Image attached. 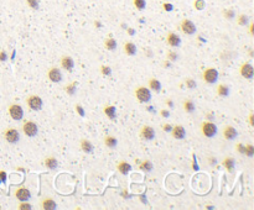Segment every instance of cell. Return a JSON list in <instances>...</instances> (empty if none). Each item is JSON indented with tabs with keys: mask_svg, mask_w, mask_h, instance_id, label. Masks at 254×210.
I'll use <instances>...</instances> for the list:
<instances>
[{
	"mask_svg": "<svg viewBox=\"0 0 254 210\" xmlns=\"http://www.w3.org/2000/svg\"><path fill=\"white\" fill-rule=\"evenodd\" d=\"M202 79L207 84H215L218 79V71L216 68H212V67L206 68L202 73Z\"/></svg>",
	"mask_w": 254,
	"mask_h": 210,
	"instance_id": "obj_1",
	"label": "cell"
},
{
	"mask_svg": "<svg viewBox=\"0 0 254 210\" xmlns=\"http://www.w3.org/2000/svg\"><path fill=\"white\" fill-rule=\"evenodd\" d=\"M201 133L205 137L211 138L217 133V126L212 121H203L201 124Z\"/></svg>",
	"mask_w": 254,
	"mask_h": 210,
	"instance_id": "obj_2",
	"label": "cell"
},
{
	"mask_svg": "<svg viewBox=\"0 0 254 210\" xmlns=\"http://www.w3.org/2000/svg\"><path fill=\"white\" fill-rule=\"evenodd\" d=\"M135 97L136 99L140 102V103H147L150 102L151 99V93H150V89L146 88V87H138L135 89Z\"/></svg>",
	"mask_w": 254,
	"mask_h": 210,
	"instance_id": "obj_3",
	"label": "cell"
},
{
	"mask_svg": "<svg viewBox=\"0 0 254 210\" xmlns=\"http://www.w3.org/2000/svg\"><path fill=\"white\" fill-rule=\"evenodd\" d=\"M22 131H24V133H25L26 136H29V137H34V136L37 135V132H39V127H37L36 122L27 120V121H24V124H22Z\"/></svg>",
	"mask_w": 254,
	"mask_h": 210,
	"instance_id": "obj_4",
	"label": "cell"
},
{
	"mask_svg": "<svg viewBox=\"0 0 254 210\" xmlns=\"http://www.w3.org/2000/svg\"><path fill=\"white\" fill-rule=\"evenodd\" d=\"M180 30L185 33V35H193L196 32V26L195 24L188 20V19H182L180 22Z\"/></svg>",
	"mask_w": 254,
	"mask_h": 210,
	"instance_id": "obj_5",
	"label": "cell"
},
{
	"mask_svg": "<svg viewBox=\"0 0 254 210\" xmlns=\"http://www.w3.org/2000/svg\"><path fill=\"white\" fill-rule=\"evenodd\" d=\"M139 136L144 141H151L155 137V130L149 125H144L139 131Z\"/></svg>",
	"mask_w": 254,
	"mask_h": 210,
	"instance_id": "obj_6",
	"label": "cell"
},
{
	"mask_svg": "<svg viewBox=\"0 0 254 210\" xmlns=\"http://www.w3.org/2000/svg\"><path fill=\"white\" fill-rule=\"evenodd\" d=\"M9 115L11 116L12 120H16V121L21 120L22 116H24V110H22L21 105L10 104V106H9Z\"/></svg>",
	"mask_w": 254,
	"mask_h": 210,
	"instance_id": "obj_7",
	"label": "cell"
},
{
	"mask_svg": "<svg viewBox=\"0 0 254 210\" xmlns=\"http://www.w3.org/2000/svg\"><path fill=\"white\" fill-rule=\"evenodd\" d=\"M4 138L9 143H16L20 140V132H19V130H16L14 127H10L4 132Z\"/></svg>",
	"mask_w": 254,
	"mask_h": 210,
	"instance_id": "obj_8",
	"label": "cell"
},
{
	"mask_svg": "<svg viewBox=\"0 0 254 210\" xmlns=\"http://www.w3.org/2000/svg\"><path fill=\"white\" fill-rule=\"evenodd\" d=\"M26 104L31 110L39 111V110L42 109V99L39 95H30L27 98V100H26Z\"/></svg>",
	"mask_w": 254,
	"mask_h": 210,
	"instance_id": "obj_9",
	"label": "cell"
},
{
	"mask_svg": "<svg viewBox=\"0 0 254 210\" xmlns=\"http://www.w3.org/2000/svg\"><path fill=\"white\" fill-rule=\"evenodd\" d=\"M60 64H61V67H62L65 71L71 72V71L73 69V67H75V61H73V58H72L71 56L65 55V56L61 57V59H60Z\"/></svg>",
	"mask_w": 254,
	"mask_h": 210,
	"instance_id": "obj_10",
	"label": "cell"
},
{
	"mask_svg": "<svg viewBox=\"0 0 254 210\" xmlns=\"http://www.w3.org/2000/svg\"><path fill=\"white\" fill-rule=\"evenodd\" d=\"M239 74L246 79H252L254 74L253 66L251 63H243L239 68Z\"/></svg>",
	"mask_w": 254,
	"mask_h": 210,
	"instance_id": "obj_11",
	"label": "cell"
},
{
	"mask_svg": "<svg viewBox=\"0 0 254 210\" xmlns=\"http://www.w3.org/2000/svg\"><path fill=\"white\" fill-rule=\"evenodd\" d=\"M48 79L52 82V83H60L62 81V73H61V69L57 68V67H52L48 69Z\"/></svg>",
	"mask_w": 254,
	"mask_h": 210,
	"instance_id": "obj_12",
	"label": "cell"
},
{
	"mask_svg": "<svg viewBox=\"0 0 254 210\" xmlns=\"http://www.w3.org/2000/svg\"><path fill=\"white\" fill-rule=\"evenodd\" d=\"M171 135H172V137L175 138V140H182V138H185V136H186V130H185V127L182 126V125H175V126H172V129H171Z\"/></svg>",
	"mask_w": 254,
	"mask_h": 210,
	"instance_id": "obj_13",
	"label": "cell"
},
{
	"mask_svg": "<svg viewBox=\"0 0 254 210\" xmlns=\"http://www.w3.org/2000/svg\"><path fill=\"white\" fill-rule=\"evenodd\" d=\"M222 135H223V138L225 140H227V141H231V140H234L236 137H237V135H238V132H237V130L233 127V126H231V125H227L225 129H223V131H222Z\"/></svg>",
	"mask_w": 254,
	"mask_h": 210,
	"instance_id": "obj_14",
	"label": "cell"
},
{
	"mask_svg": "<svg viewBox=\"0 0 254 210\" xmlns=\"http://www.w3.org/2000/svg\"><path fill=\"white\" fill-rule=\"evenodd\" d=\"M166 42H167V45L171 46V47H179L180 43H181V38H180V36H179L177 33H175V32H169L167 36H166Z\"/></svg>",
	"mask_w": 254,
	"mask_h": 210,
	"instance_id": "obj_15",
	"label": "cell"
},
{
	"mask_svg": "<svg viewBox=\"0 0 254 210\" xmlns=\"http://www.w3.org/2000/svg\"><path fill=\"white\" fill-rule=\"evenodd\" d=\"M15 197H16L20 202H26V200L30 199L31 194H30L29 189H26L25 187H21V188H19V189H16V192H15Z\"/></svg>",
	"mask_w": 254,
	"mask_h": 210,
	"instance_id": "obj_16",
	"label": "cell"
},
{
	"mask_svg": "<svg viewBox=\"0 0 254 210\" xmlns=\"http://www.w3.org/2000/svg\"><path fill=\"white\" fill-rule=\"evenodd\" d=\"M147 85H149V89L152 90V92H155V93H159V92L161 90V83H160V81L156 79V78H154V77L149 78Z\"/></svg>",
	"mask_w": 254,
	"mask_h": 210,
	"instance_id": "obj_17",
	"label": "cell"
},
{
	"mask_svg": "<svg viewBox=\"0 0 254 210\" xmlns=\"http://www.w3.org/2000/svg\"><path fill=\"white\" fill-rule=\"evenodd\" d=\"M79 145H81V148H82V151L83 152H86V153H92L93 152V145H92V142L89 141V140H87V138H82L81 140V142H79Z\"/></svg>",
	"mask_w": 254,
	"mask_h": 210,
	"instance_id": "obj_18",
	"label": "cell"
},
{
	"mask_svg": "<svg viewBox=\"0 0 254 210\" xmlns=\"http://www.w3.org/2000/svg\"><path fill=\"white\" fill-rule=\"evenodd\" d=\"M123 51L127 53L128 56H134V55L136 53V46H135V43H133V42H130V41L124 42V45H123Z\"/></svg>",
	"mask_w": 254,
	"mask_h": 210,
	"instance_id": "obj_19",
	"label": "cell"
},
{
	"mask_svg": "<svg viewBox=\"0 0 254 210\" xmlns=\"http://www.w3.org/2000/svg\"><path fill=\"white\" fill-rule=\"evenodd\" d=\"M41 208L45 210H53L56 209V203L51 198H45L41 200Z\"/></svg>",
	"mask_w": 254,
	"mask_h": 210,
	"instance_id": "obj_20",
	"label": "cell"
},
{
	"mask_svg": "<svg viewBox=\"0 0 254 210\" xmlns=\"http://www.w3.org/2000/svg\"><path fill=\"white\" fill-rule=\"evenodd\" d=\"M222 164H223V167L229 172V173H232L233 171H234V164H236V161L232 158V157H226L225 160H223V162H222Z\"/></svg>",
	"mask_w": 254,
	"mask_h": 210,
	"instance_id": "obj_21",
	"label": "cell"
},
{
	"mask_svg": "<svg viewBox=\"0 0 254 210\" xmlns=\"http://www.w3.org/2000/svg\"><path fill=\"white\" fill-rule=\"evenodd\" d=\"M117 169H118L122 174H128V173L131 171V166H130L128 162H125V161H120V162H118V164H117Z\"/></svg>",
	"mask_w": 254,
	"mask_h": 210,
	"instance_id": "obj_22",
	"label": "cell"
},
{
	"mask_svg": "<svg viewBox=\"0 0 254 210\" xmlns=\"http://www.w3.org/2000/svg\"><path fill=\"white\" fill-rule=\"evenodd\" d=\"M43 163H45V166H46L48 169H56V168L58 167L57 160H56L55 157H52V156H48L47 158H45Z\"/></svg>",
	"mask_w": 254,
	"mask_h": 210,
	"instance_id": "obj_23",
	"label": "cell"
},
{
	"mask_svg": "<svg viewBox=\"0 0 254 210\" xmlns=\"http://www.w3.org/2000/svg\"><path fill=\"white\" fill-rule=\"evenodd\" d=\"M117 143H118V140H117L114 136L107 135V136L104 137V145H106L108 148H114V147L117 146Z\"/></svg>",
	"mask_w": 254,
	"mask_h": 210,
	"instance_id": "obj_24",
	"label": "cell"
},
{
	"mask_svg": "<svg viewBox=\"0 0 254 210\" xmlns=\"http://www.w3.org/2000/svg\"><path fill=\"white\" fill-rule=\"evenodd\" d=\"M103 112L107 115L108 119H111V120H114V119H116V106H113V105H107V106H104Z\"/></svg>",
	"mask_w": 254,
	"mask_h": 210,
	"instance_id": "obj_25",
	"label": "cell"
},
{
	"mask_svg": "<svg viewBox=\"0 0 254 210\" xmlns=\"http://www.w3.org/2000/svg\"><path fill=\"white\" fill-rule=\"evenodd\" d=\"M104 47L106 50L108 51H114L117 48V41L113 38V37H108L106 41H104Z\"/></svg>",
	"mask_w": 254,
	"mask_h": 210,
	"instance_id": "obj_26",
	"label": "cell"
},
{
	"mask_svg": "<svg viewBox=\"0 0 254 210\" xmlns=\"http://www.w3.org/2000/svg\"><path fill=\"white\" fill-rule=\"evenodd\" d=\"M229 94V88L226 85V84H220L217 85V95L225 98V97H228Z\"/></svg>",
	"mask_w": 254,
	"mask_h": 210,
	"instance_id": "obj_27",
	"label": "cell"
},
{
	"mask_svg": "<svg viewBox=\"0 0 254 210\" xmlns=\"http://www.w3.org/2000/svg\"><path fill=\"white\" fill-rule=\"evenodd\" d=\"M182 107H184V110H185L186 112H188V114H191V112L195 111V104H193L190 99H186V100L182 102Z\"/></svg>",
	"mask_w": 254,
	"mask_h": 210,
	"instance_id": "obj_28",
	"label": "cell"
},
{
	"mask_svg": "<svg viewBox=\"0 0 254 210\" xmlns=\"http://www.w3.org/2000/svg\"><path fill=\"white\" fill-rule=\"evenodd\" d=\"M237 24H238L239 26H247V25L249 24V17H248V15H246V14L238 15V16H237Z\"/></svg>",
	"mask_w": 254,
	"mask_h": 210,
	"instance_id": "obj_29",
	"label": "cell"
},
{
	"mask_svg": "<svg viewBox=\"0 0 254 210\" xmlns=\"http://www.w3.org/2000/svg\"><path fill=\"white\" fill-rule=\"evenodd\" d=\"M65 90H66L67 94L73 95V94L76 93V90H77V83H76V82H72V83L67 84V85L65 87Z\"/></svg>",
	"mask_w": 254,
	"mask_h": 210,
	"instance_id": "obj_30",
	"label": "cell"
},
{
	"mask_svg": "<svg viewBox=\"0 0 254 210\" xmlns=\"http://www.w3.org/2000/svg\"><path fill=\"white\" fill-rule=\"evenodd\" d=\"M139 167H140L144 172H150V171L152 169V163H151V161L146 160V161H143V162L139 164Z\"/></svg>",
	"mask_w": 254,
	"mask_h": 210,
	"instance_id": "obj_31",
	"label": "cell"
},
{
	"mask_svg": "<svg viewBox=\"0 0 254 210\" xmlns=\"http://www.w3.org/2000/svg\"><path fill=\"white\" fill-rule=\"evenodd\" d=\"M222 15H223L225 19H227V20H233V19L236 17V12H234V10H232V9H225V10L222 11Z\"/></svg>",
	"mask_w": 254,
	"mask_h": 210,
	"instance_id": "obj_32",
	"label": "cell"
},
{
	"mask_svg": "<svg viewBox=\"0 0 254 210\" xmlns=\"http://www.w3.org/2000/svg\"><path fill=\"white\" fill-rule=\"evenodd\" d=\"M133 4L135 6V9H138L139 11H143L146 7V1L145 0H133Z\"/></svg>",
	"mask_w": 254,
	"mask_h": 210,
	"instance_id": "obj_33",
	"label": "cell"
},
{
	"mask_svg": "<svg viewBox=\"0 0 254 210\" xmlns=\"http://www.w3.org/2000/svg\"><path fill=\"white\" fill-rule=\"evenodd\" d=\"M193 7L196 10H198V11H201V10H203L206 7V1L205 0H195L193 1Z\"/></svg>",
	"mask_w": 254,
	"mask_h": 210,
	"instance_id": "obj_34",
	"label": "cell"
},
{
	"mask_svg": "<svg viewBox=\"0 0 254 210\" xmlns=\"http://www.w3.org/2000/svg\"><path fill=\"white\" fill-rule=\"evenodd\" d=\"M99 71H101V73H102L103 76H111V74H112V69H111V67H108V66H101Z\"/></svg>",
	"mask_w": 254,
	"mask_h": 210,
	"instance_id": "obj_35",
	"label": "cell"
},
{
	"mask_svg": "<svg viewBox=\"0 0 254 210\" xmlns=\"http://www.w3.org/2000/svg\"><path fill=\"white\" fill-rule=\"evenodd\" d=\"M185 83H186V87H187L188 89L196 88V82H195V79H192V78H187V79L185 81Z\"/></svg>",
	"mask_w": 254,
	"mask_h": 210,
	"instance_id": "obj_36",
	"label": "cell"
},
{
	"mask_svg": "<svg viewBox=\"0 0 254 210\" xmlns=\"http://www.w3.org/2000/svg\"><path fill=\"white\" fill-rule=\"evenodd\" d=\"M166 58H167V61H172V62H175V61H177L179 57H177V53H175V52H172V51H169Z\"/></svg>",
	"mask_w": 254,
	"mask_h": 210,
	"instance_id": "obj_37",
	"label": "cell"
},
{
	"mask_svg": "<svg viewBox=\"0 0 254 210\" xmlns=\"http://www.w3.org/2000/svg\"><path fill=\"white\" fill-rule=\"evenodd\" d=\"M26 2L31 9H34V10L39 9V0H26Z\"/></svg>",
	"mask_w": 254,
	"mask_h": 210,
	"instance_id": "obj_38",
	"label": "cell"
},
{
	"mask_svg": "<svg viewBox=\"0 0 254 210\" xmlns=\"http://www.w3.org/2000/svg\"><path fill=\"white\" fill-rule=\"evenodd\" d=\"M246 156H248V157H252L254 155V147L252 146V145H247L246 146V153H244Z\"/></svg>",
	"mask_w": 254,
	"mask_h": 210,
	"instance_id": "obj_39",
	"label": "cell"
},
{
	"mask_svg": "<svg viewBox=\"0 0 254 210\" xmlns=\"http://www.w3.org/2000/svg\"><path fill=\"white\" fill-rule=\"evenodd\" d=\"M236 150H237V152H239L241 155H244V153H246V146H244L243 143H237Z\"/></svg>",
	"mask_w": 254,
	"mask_h": 210,
	"instance_id": "obj_40",
	"label": "cell"
},
{
	"mask_svg": "<svg viewBox=\"0 0 254 210\" xmlns=\"http://www.w3.org/2000/svg\"><path fill=\"white\" fill-rule=\"evenodd\" d=\"M162 9H164L165 11H171V10L174 9V6H172L171 2H166V1H165V2L162 4Z\"/></svg>",
	"mask_w": 254,
	"mask_h": 210,
	"instance_id": "obj_41",
	"label": "cell"
},
{
	"mask_svg": "<svg viewBox=\"0 0 254 210\" xmlns=\"http://www.w3.org/2000/svg\"><path fill=\"white\" fill-rule=\"evenodd\" d=\"M75 109H76V111L79 114V116H84V110H83V107L81 106V104H76L75 105Z\"/></svg>",
	"mask_w": 254,
	"mask_h": 210,
	"instance_id": "obj_42",
	"label": "cell"
},
{
	"mask_svg": "<svg viewBox=\"0 0 254 210\" xmlns=\"http://www.w3.org/2000/svg\"><path fill=\"white\" fill-rule=\"evenodd\" d=\"M161 129H162L164 131L170 132V131H171V129H172V125H170V124H162V125H161Z\"/></svg>",
	"mask_w": 254,
	"mask_h": 210,
	"instance_id": "obj_43",
	"label": "cell"
},
{
	"mask_svg": "<svg viewBox=\"0 0 254 210\" xmlns=\"http://www.w3.org/2000/svg\"><path fill=\"white\" fill-rule=\"evenodd\" d=\"M7 59V56L5 53V51H0V62H5Z\"/></svg>",
	"mask_w": 254,
	"mask_h": 210,
	"instance_id": "obj_44",
	"label": "cell"
},
{
	"mask_svg": "<svg viewBox=\"0 0 254 210\" xmlns=\"http://www.w3.org/2000/svg\"><path fill=\"white\" fill-rule=\"evenodd\" d=\"M160 115H161L162 117H169V116H170V112H169V110L162 109V110H160Z\"/></svg>",
	"mask_w": 254,
	"mask_h": 210,
	"instance_id": "obj_45",
	"label": "cell"
},
{
	"mask_svg": "<svg viewBox=\"0 0 254 210\" xmlns=\"http://www.w3.org/2000/svg\"><path fill=\"white\" fill-rule=\"evenodd\" d=\"M19 209H31V205L26 204V203H22V204L19 205Z\"/></svg>",
	"mask_w": 254,
	"mask_h": 210,
	"instance_id": "obj_46",
	"label": "cell"
},
{
	"mask_svg": "<svg viewBox=\"0 0 254 210\" xmlns=\"http://www.w3.org/2000/svg\"><path fill=\"white\" fill-rule=\"evenodd\" d=\"M249 33L252 36L254 35V22H249Z\"/></svg>",
	"mask_w": 254,
	"mask_h": 210,
	"instance_id": "obj_47",
	"label": "cell"
},
{
	"mask_svg": "<svg viewBox=\"0 0 254 210\" xmlns=\"http://www.w3.org/2000/svg\"><path fill=\"white\" fill-rule=\"evenodd\" d=\"M249 124H251V126H254V115L253 114L249 115Z\"/></svg>",
	"mask_w": 254,
	"mask_h": 210,
	"instance_id": "obj_48",
	"label": "cell"
},
{
	"mask_svg": "<svg viewBox=\"0 0 254 210\" xmlns=\"http://www.w3.org/2000/svg\"><path fill=\"white\" fill-rule=\"evenodd\" d=\"M208 161H210V164H211V166H215V164H216V158L208 157Z\"/></svg>",
	"mask_w": 254,
	"mask_h": 210,
	"instance_id": "obj_49",
	"label": "cell"
},
{
	"mask_svg": "<svg viewBox=\"0 0 254 210\" xmlns=\"http://www.w3.org/2000/svg\"><path fill=\"white\" fill-rule=\"evenodd\" d=\"M166 104H167V106H169V107L174 106V104H172V100H171V99H167V100H166Z\"/></svg>",
	"mask_w": 254,
	"mask_h": 210,
	"instance_id": "obj_50",
	"label": "cell"
},
{
	"mask_svg": "<svg viewBox=\"0 0 254 210\" xmlns=\"http://www.w3.org/2000/svg\"><path fill=\"white\" fill-rule=\"evenodd\" d=\"M0 178H1V181H5V179H6L5 173H4V172H0Z\"/></svg>",
	"mask_w": 254,
	"mask_h": 210,
	"instance_id": "obj_51",
	"label": "cell"
},
{
	"mask_svg": "<svg viewBox=\"0 0 254 210\" xmlns=\"http://www.w3.org/2000/svg\"><path fill=\"white\" fill-rule=\"evenodd\" d=\"M206 116H207V119H208V120H212V119H213V116H212V114H211V112H208Z\"/></svg>",
	"mask_w": 254,
	"mask_h": 210,
	"instance_id": "obj_52",
	"label": "cell"
},
{
	"mask_svg": "<svg viewBox=\"0 0 254 210\" xmlns=\"http://www.w3.org/2000/svg\"><path fill=\"white\" fill-rule=\"evenodd\" d=\"M164 67L169 68V67H170V63H169V62H164Z\"/></svg>",
	"mask_w": 254,
	"mask_h": 210,
	"instance_id": "obj_53",
	"label": "cell"
},
{
	"mask_svg": "<svg viewBox=\"0 0 254 210\" xmlns=\"http://www.w3.org/2000/svg\"><path fill=\"white\" fill-rule=\"evenodd\" d=\"M193 164H196V162H195V160H193ZM193 169H197V166H193Z\"/></svg>",
	"mask_w": 254,
	"mask_h": 210,
	"instance_id": "obj_54",
	"label": "cell"
},
{
	"mask_svg": "<svg viewBox=\"0 0 254 210\" xmlns=\"http://www.w3.org/2000/svg\"><path fill=\"white\" fill-rule=\"evenodd\" d=\"M165 1H169V0H165Z\"/></svg>",
	"mask_w": 254,
	"mask_h": 210,
	"instance_id": "obj_55",
	"label": "cell"
}]
</instances>
